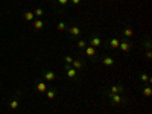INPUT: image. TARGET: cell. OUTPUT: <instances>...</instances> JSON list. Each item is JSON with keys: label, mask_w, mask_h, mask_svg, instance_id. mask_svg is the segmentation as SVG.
Masks as SVG:
<instances>
[{"label": "cell", "mask_w": 152, "mask_h": 114, "mask_svg": "<svg viewBox=\"0 0 152 114\" xmlns=\"http://www.w3.org/2000/svg\"><path fill=\"white\" fill-rule=\"evenodd\" d=\"M47 88H49V85L44 79H41V78L37 79V82H35V91L37 93H46Z\"/></svg>", "instance_id": "obj_12"}, {"label": "cell", "mask_w": 152, "mask_h": 114, "mask_svg": "<svg viewBox=\"0 0 152 114\" xmlns=\"http://www.w3.org/2000/svg\"><path fill=\"white\" fill-rule=\"evenodd\" d=\"M81 3V0H69V5H72V6H78Z\"/></svg>", "instance_id": "obj_26"}, {"label": "cell", "mask_w": 152, "mask_h": 114, "mask_svg": "<svg viewBox=\"0 0 152 114\" xmlns=\"http://www.w3.org/2000/svg\"><path fill=\"white\" fill-rule=\"evenodd\" d=\"M73 56H70V55H66L64 58H62V61H64V64H70L72 66V62H73Z\"/></svg>", "instance_id": "obj_25"}, {"label": "cell", "mask_w": 152, "mask_h": 114, "mask_svg": "<svg viewBox=\"0 0 152 114\" xmlns=\"http://www.w3.org/2000/svg\"><path fill=\"white\" fill-rule=\"evenodd\" d=\"M119 43H120V40H119L117 37H111L110 40H107V41H105V46H104V47H105L107 50L117 49V47H119Z\"/></svg>", "instance_id": "obj_11"}, {"label": "cell", "mask_w": 152, "mask_h": 114, "mask_svg": "<svg viewBox=\"0 0 152 114\" xmlns=\"http://www.w3.org/2000/svg\"><path fill=\"white\" fill-rule=\"evenodd\" d=\"M67 28H69V23L67 21H58V24H56V31L58 32H66Z\"/></svg>", "instance_id": "obj_21"}, {"label": "cell", "mask_w": 152, "mask_h": 114, "mask_svg": "<svg viewBox=\"0 0 152 114\" xmlns=\"http://www.w3.org/2000/svg\"><path fill=\"white\" fill-rule=\"evenodd\" d=\"M56 94H58V88L53 87V85H50L47 90H46V97H47V99H55Z\"/></svg>", "instance_id": "obj_15"}, {"label": "cell", "mask_w": 152, "mask_h": 114, "mask_svg": "<svg viewBox=\"0 0 152 114\" xmlns=\"http://www.w3.org/2000/svg\"><path fill=\"white\" fill-rule=\"evenodd\" d=\"M102 93H110V94H123L125 93V85L123 84H113L110 87L102 88Z\"/></svg>", "instance_id": "obj_5"}, {"label": "cell", "mask_w": 152, "mask_h": 114, "mask_svg": "<svg viewBox=\"0 0 152 114\" xmlns=\"http://www.w3.org/2000/svg\"><path fill=\"white\" fill-rule=\"evenodd\" d=\"M66 34H67V40L75 41V40H78V38H81L82 29H81V26H79L78 23H72V24H69Z\"/></svg>", "instance_id": "obj_2"}, {"label": "cell", "mask_w": 152, "mask_h": 114, "mask_svg": "<svg viewBox=\"0 0 152 114\" xmlns=\"http://www.w3.org/2000/svg\"><path fill=\"white\" fill-rule=\"evenodd\" d=\"M69 6V0H52V8L55 14H64Z\"/></svg>", "instance_id": "obj_4"}, {"label": "cell", "mask_w": 152, "mask_h": 114, "mask_svg": "<svg viewBox=\"0 0 152 114\" xmlns=\"http://www.w3.org/2000/svg\"><path fill=\"white\" fill-rule=\"evenodd\" d=\"M32 12H34V15H37L38 18H40V17H41V15L44 14V11H43L41 8H35V9H34Z\"/></svg>", "instance_id": "obj_24"}, {"label": "cell", "mask_w": 152, "mask_h": 114, "mask_svg": "<svg viewBox=\"0 0 152 114\" xmlns=\"http://www.w3.org/2000/svg\"><path fill=\"white\" fill-rule=\"evenodd\" d=\"M138 79H140L142 84H151V82H152L151 76H149L148 73H145V72H140V73H138Z\"/></svg>", "instance_id": "obj_16"}, {"label": "cell", "mask_w": 152, "mask_h": 114, "mask_svg": "<svg viewBox=\"0 0 152 114\" xmlns=\"http://www.w3.org/2000/svg\"><path fill=\"white\" fill-rule=\"evenodd\" d=\"M140 93H142V96H145V97H149V96L152 94V88H151V84H142V85H140Z\"/></svg>", "instance_id": "obj_14"}, {"label": "cell", "mask_w": 152, "mask_h": 114, "mask_svg": "<svg viewBox=\"0 0 152 114\" xmlns=\"http://www.w3.org/2000/svg\"><path fill=\"white\" fill-rule=\"evenodd\" d=\"M64 72H66V75H67V78L69 79H73V81H82V78L79 76V72L76 70V69H73L70 64H64Z\"/></svg>", "instance_id": "obj_6"}, {"label": "cell", "mask_w": 152, "mask_h": 114, "mask_svg": "<svg viewBox=\"0 0 152 114\" xmlns=\"http://www.w3.org/2000/svg\"><path fill=\"white\" fill-rule=\"evenodd\" d=\"M32 26H34L35 31H41V29L44 28V21H43L41 18H35V20L32 21Z\"/></svg>", "instance_id": "obj_18"}, {"label": "cell", "mask_w": 152, "mask_h": 114, "mask_svg": "<svg viewBox=\"0 0 152 114\" xmlns=\"http://www.w3.org/2000/svg\"><path fill=\"white\" fill-rule=\"evenodd\" d=\"M18 105H20V100H18V97L11 99V100H9V104H8L9 110H17V108H18Z\"/></svg>", "instance_id": "obj_22"}, {"label": "cell", "mask_w": 152, "mask_h": 114, "mask_svg": "<svg viewBox=\"0 0 152 114\" xmlns=\"http://www.w3.org/2000/svg\"><path fill=\"white\" fill-rule=\"evenodd\" d=\"M85 40H87L88 46H91V47H94V49H97V47H100V46L104 44V40H102V38H100L97 34H90V35L85 38Z\"/></svg>", "instance_id": "obj_7"}, {"label": "cell", "mask_w": 152, "mask_h": 114, "mask_svg": "<svg viewBox=\"0 0 152 114\" xmlns=\"http://www.w3.org/2000/svg\"><path fill=\"white\" fill-rule=\"evenodd\" d=\"M34 17H35V15H34L32 11H24V12H23V18L26 20V21H34V20H35Z\"/></svg>", "instance_id": "obj_23"}, {"label": "cell", "mask_w": 152, "mask_h": 114, "mask_svg": "<svg viewBox=\"0 0 152 114\" xmlns=\"http://www.w3.org/2000/svg\"><path fill=\"white\" fill-rule=\"evenodd\" d=\"M87 46H88V43H87L85 38H78V41H76V47H78V52H79V53L82 52Z\"/></svg>", "instance_id": "obj_17"}, {"label": "cell", "mask_w": 152, "mask_h": 114, "mask_svg": "<svg viewBox=\"0 0 152 114\" xmlns=\"http://www.w3.org/2000/svg\"><path fill=\"white\" fill-rule=\"evenodd\" d=\"M72 67L76 69L78 72L84 70V69L87 67V61H85V58H75L73 62H72Z\"/></svg>", "instance_id": "obj_9"}, {"label": "cell", "mask_w": 152, "mask_h": 114, "mask_svg": "<svg viewBox=\"0 0 152 114\" xmlns=\"http://www.w3.org/2000/svg\"><path fill=\"white\" fill-rule=\"evenodd\" d=\"M117 49H120L123 53H129L131 50L134 49V44H132L129 40H123V38H122L120 43H119V47H117Z\"/></svg>", "instance_id": "obj_8"}, {"label": "cell", "mask_w": 152, "mask_h": 114, "mask_svg": "<svg viewBox=\"0 0 152 114\" xmlns=\"http://www.w3.org/2000/svg\"><path fill=\"white\" fill-rule=\"evenodd\" d=\"M41 79H44L46 82H53L56 79V73L53 70H43L41 72Z\"/></svg>", "instance_id": "obj_10"}, {"label": "cell", "mask_w": 152, "mask_h": 114, "mask_svg": "<svg viewBox=\"0 0 152 114\" xmlns=\"http://www.w3.org/2000/svg\"><path fill=\"white\" fill-rule=\"evenodd\" d=\"M120 34H122V37H123V40H129V38L134 35V31H132L131 28H125Z\"/></svg>", "instance_id": "obj_19"}, {"label": "cell", "mask_w": 152, "mask_h": 114, "mask_svg": "<svg viewBox=\"0 0 152 114\" xmlns=\"http://www.w3.org/2000/svg\"><path fill=\"white\" fill-rule=\"evenodd\" d=\"M145 58H146L148 61H151V58H152V52H151V50H146V53H145Z\"/></svg>", "instance_id": "obj_27"}, {"label": "cell", "mask_w": 152, "mask_h": 114, "mask_svg": "<svg viewBox=\"0 0 152 114\" xmlns=\"http://www.w3.org/2000/svg\"><path fill=\"white\" fill-rule=\"evenodd\" d=\"M102 94L111 107H120V105H126L129 102V99L125 94H110V93H102Z\"/></svg>", "instance_id": "obj_1"}, {"label": "cell", "mask_w": 152, "mask_h": 114, "mask_svg": "<svg viewBox=\"0 0 152 114\" xmlns=\"http://www.w3.org/2000/svg\"><path fill=\"white\" fill-rule=\"evenodd\" d=\"M151 46H152V43H151V37L146 35L143 40H142V47H143L145 50H151Z\"/></svg>", "instance_id": "obj_20"}, {"label": "cell", "mask_w": 152, "mask_h": 114, "mask_svg": "<svg viewBox=\"0 0 152 114\" xmlns=\"http://www.w3.org/2000/svg\"><path fill=\"white\" fill-rule=\"evenodd\" d=\"M79 55H81L82 58H87L88 61H91V62H99V58H100L99 52H97L94 47H91V46H87Z\"/></svg>", "instance_id": "obj_3"}, {"label": "cell", "mask_w": 152, "mask_h": 114, "mask_svg": "<svg viewBox=\"0 0 152 114\" xmlns=\"http://www.w3.org/2000/svg\"><path fill=\"white\" fill-rule=\"evenodd\" d=\"M99 62H102V64L104 66H107V67H113L114 64H116V59H114L111 55H102V56H100L99 58Z\"/></svg>", "instance_id": "obj_13"}]
</instances>
